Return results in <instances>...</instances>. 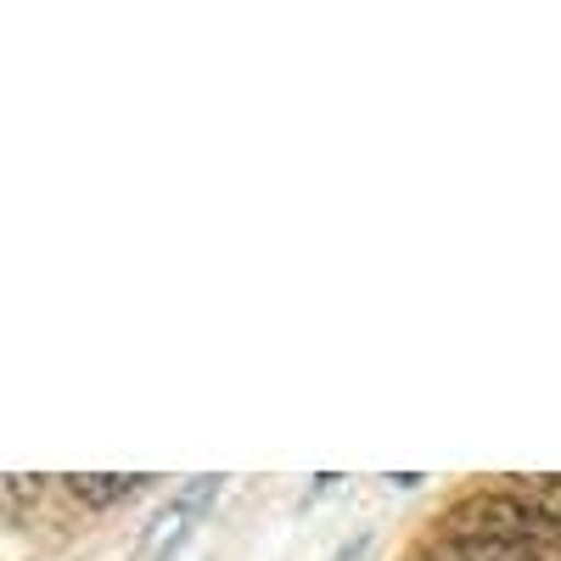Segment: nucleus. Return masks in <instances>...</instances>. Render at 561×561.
Returning a JSON list of instances; mask_svg holds the SVG:
<instances>
[{
  "mask_svg": "<svg viewBox=\"0 0 561 561\" xmlns=\"http://www.w3.org/2000/svg\"><path fill=\"white\" fill-rule=\"evenodd\" d=\"M140 489H147L140 472H118V478H107V472H73L68 478V494L84 500V505H118V500H129Z\"/></svg>",
  "mask_w": 561,
  "mask_h": 561,
  "instance_id": "7ed1b4c3",
  "label": "nucleus"
},
{
  "mask_svg": "<svg viewBox=\"0 0 561 561\" xmlns=\"http://www.w3.org/2000/svg\"><path fill=\"white\" fill-rule=\"evenodd\" d=\"M427 561H449V556H427Z\"/></svg>",
  "mask_w": 561,
  "mask_h": 561,
  "instance_id": "20e7f679",
  "label": "nucleus"
},
{
  "mask_svg": "<svg viewBox=\"0 0 561 561\" xmlns=\"http://www.w3.org/2000/svg\"><path fill=\"white\" fill-rule=\"evenodd\" d=\"M444 539H489V545H517V550H539L550 539H561V517L545 500L511 494V489H483L466 494L460 505L444 511Z\"/></svg>",
  "mask_w": 561,
  "mask_h": 561,
  "instance_id": "f257e3e1",
  "label": "nucleus"
},
{
  "mask_svg": "<svg viewBox=\"0 0 561 561\" xmlns=\"http://www.w3.org/2000/svg\"><path fill=\"white\" fill-rule=\"evenodd\" d=\"M225 489V478L219 472H203V478H192V483H185L163 511H158V523L147 528V545H140V561H163L185 534H192L197 528V517H203V511L214 505V494Z\"/></svg>",
  "mask_w": 561,
  "mask_h": 561,
  "instance_id": "f03ea898",
  "label": "nucleus"
}]
</instances>
